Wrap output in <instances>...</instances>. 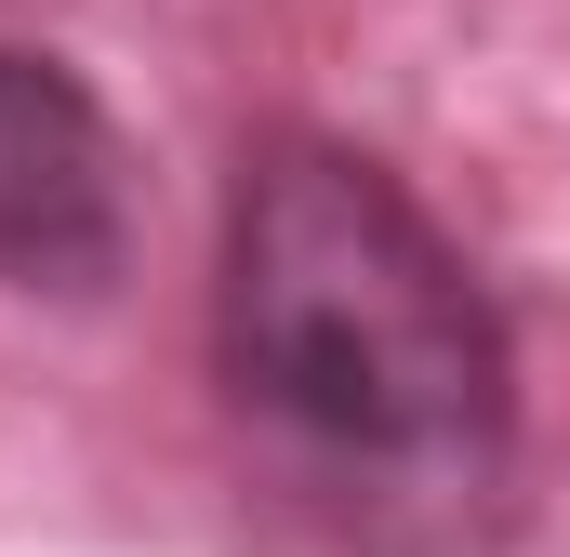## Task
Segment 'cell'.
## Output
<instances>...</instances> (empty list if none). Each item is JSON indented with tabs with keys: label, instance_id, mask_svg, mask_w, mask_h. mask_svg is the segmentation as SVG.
I'll return each instance as SVG.
<instances>
[{
	"label": "cell",
	"instance_id": "2",
	"mask_svg": "<svg viewBox=\"0 0 570 557\" xmlns=\"http://www.w3.org/2000/svg\"><path fill=\"white\" fill-rule=\"evenodd\" d=\"M134 253V159L94 80L0 40V292H107Z\"/></svg>",
	"mask_w": 570,
	"mask_h": 557
},
{
	"label": "cell",
	"instance_id": "1",
	"mask_svg": "<svg viewBox=\"0 0 570 557\" xmlns=\"http://www.w3.org/2000/svg\"><path fill=\"white\" fill-rule=\"evenodd\" d=\"M213 385L239 438L372 545L464 531L518 465V345L464 240L345 134L239 146L213 240Z\"/></svg>",
	"mask_w": 570,
	"mask_h": 557
}]
</instances>
